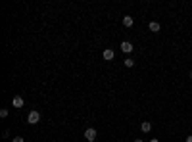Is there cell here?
I'll return each instance as SVG.
<instances>
[{"label": "cell", "instance_id": "obj_8", "mask_svg": "<svg viewBox=\"0 0 192 142\" xmlns=\"http://www.w3.org/2000/svg\"><path fill=\"white\" fill-rule=\"evenodd\" d=\"M140 129H142V133H150V131H152V123H148V121H144V123L140 125Z\"/></svg>", "mask_w": 192, "mask_h": 142}, {"label": "cell", "instance_id": "obj_6", "mask_svg": "<svg viewBox=\"0 0 192 142\" xmlns=\"http://www.w3.org/2000/svg\"><path fill=\"white\" fill-rule=\"evenodd\" d=\"M113 56H115V54H113V50H112V48H106V50H104V60L110 62V60H113Z\"/></svg>", "mask_w": 192, "mask_h": 142}, {"label": "cell", "instance_id": "obj_1", "mask_svg": "<svg viewBox=\"0 0 192 142\" xmlns=\"http://www.w3.org/2000/svg\"><path fill=\"white\" fill-rule=\"evenodd\" d=\"M39 121H40V113L33 109V112L29 113V117H27V123H29V125H37Z\"/></svg>", "mask_w": 192, "mask_h": 142}, {"label": "cell", "instance_id": "obj_15", "mask_svg": "<svg viewBox=\"0 0 192 142\" xmlns=\"http://www.w3.org/2000/svg\"><path fill=\"white\" fill-rule=\"evenodd\" d=\"M188 77H190V79H192V71H190V73H188Z\"/></svg>", "mask_w": 192, "mask_h": 142}, {"label": "cell", "instance_id": "obj_4", "mask_svg": "<svg viewBox=\"0 0 192 142\" xmlns=\"http://www.w3.org/2000/svg\"><path fill=\"white\" fill-rule=\"evenodd\" d=\"M12 106H14V108H23V98H21V96H15V98L12 100Z\"/></svg>", "mask_w": 192, "mask_h": 142}, {"label": "cell", "instance_id": "obj_12", "mask_svg": "<svg viewBox=\"0 0 192 142\" xmlns=\"http://www.w3.org/2000/svg\"><path fill=\"white\" fill-rule=\"evenodd\" d=\"M186 142H192V134H188V136H186Z\"/></svg>", "mask_w": 192, "mask_h": 142}, {"label": "cell", "instance_id": "obj_11", "mask_svg": "<svg viewBox=\"0 0 192 142\" xmlns=\"http://www.w3.org/2000/svg\"><path fill=\"white\" fill-rule=\"evenodd\" d=\"M12 142H25L21 136H15V138H12Z\"/></svg>", "mask_w": 192, "mask_h": 142}, {"label": "cell", "instance_id": "obj_7", "mask_svg": "<svg viewBox=\"0 0 192 142\" xmlns=\"http://www.w3.org/2000/svg\"><path fill=\"white\" fill-rule=\"evenodd\" d=\"M133 23H134V19L131 15H125V17H123V25H125V27H133Z\"/></svg>", "mask_w": 192, "mask_h": 142}, {"label": "cell", "instance_id": "obj_14", "mask_svg": "<svg viewBox=\"0 0 192 142\" xmlns=\"http://www.w3.org/2000/svg\"><path fill=\"white\" fill-rule=\"evenodd\" d=\"M150 142H159V140H158V138H152V140H150Z\"/></svg>", "mask_w": 192, "mask_h": 142}, {"label": "cell", "instance_id": "obj_10", "mask_svg": "<svg viewBox=\"0 0 192 142\" xmlns=\"http://www.w3.org/2000/svg\"><path fill=\"white\" fill-rule=\"evenodd\" d=\"M0 117H8V109H6V108L0 109Z\"/></svg>", "mask_w": 192, "mask_h": 142}, {"label": "cell", "instance_id": "obj_9", "mask_svg": "<svg viewBox=\"0 0 192 142\" xmlns=\"http://www.w3.org/2000/svg\"><path fill=\"white\" fill-rule=\"evenodd\" d=\"M125 65H127V67H133V65H134V60H131V58H127V60H125Z\"/></svg>", "mask_w": 192, "mask_h": 142}, {"label": "cell", "instance_id": "obj_3", "mask_svg": "<svg viewBox=\"0 0 192 142\" xmlns=\"http://www.w3.org/2000/svg\"><path fill=\"white\" fill-rule=\"evenodd\" d=\"M121 50L129 54V52H133V44L129 43V40H123V43H121Z\"/></svg>", "mask_w": 192, "mask_h": 142}, {"label": "cell", "instance_id": "obj_13", "mask_svg": "<svg viewBox=\"0 0 192 142\" xmlns=\"http://www.w3.org/2000/svg\"><path fill=\"white\" fill-rule=\"evenodd\" d=\"M133 142H142V138H134V140H133Z\"/></svg>", "mask_w": 192, "mask_h": 142}, {"label": "cell", "instance_id": "obj_5", "mask_svg": "<svg viewBox=\"0 0 192 142\" xmlns=\"http://www.w3.org/2000/svg\"><path fill=\"white\" fill-rule=\"evenodd\" d=\"M148 29L152 31V33H159V29H162V27H159V23H158V21H150Z\"/></svg>", "mask_w": 192, "mask_h": 142}, {"label": "cell", "instance_id": "obj_2", "mask_svg": "<svg viewBox=\"0 0 192 142\" xmlns=\"http://www.w3.org/2000/svg\"><path fill=\"white\" fill-rule=\"evenodd\" d=\"M85 138L89 140V142H94L96 140V129H92V127H89L85 131Z\"/></svg>", "mask_w": 192, "mask_h": 142}]
</instances>
